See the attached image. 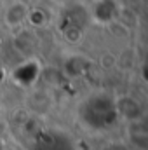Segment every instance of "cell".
<instances>
[{
    "mask_svg": "<svg viewBox=\"0 0 148 150\" xmlns=\"http://www.w3.org/2000/svg\"><path fill=\"white\" fill-rule=\"evenodd\" d=\"M32 25H35V26H44L45 23H47V18H45V12L44 11H40V9H37V11H32V12H28V18H26Z\"/></svg>",
    "mask_w": 148,
    "mask_h": 150,
    "instance_id": "cell-2",
    "label": "cell"
},
{
    "mask_svg": "<svg viewBox=\"0 0 148 150\" xmlns=\"http://www.w3.org/2000/svg\"><path fill=\"white\" fill-rule=\"evenodd\" d=\"M54 2H58V4H63V2H65V0H54Z\"/></svg>",
    "mask_w": 148,
    "mask_h": 150,
    "instance_id": "cell-3",
    "label": "cell"
},
{
    "mask_svg": "<svg viewBox=\"0 0 148 150\" xmlns=\"http://www.w3.org/2000/svg\"><path fill=\"white\" fill-rule=\"evenodd\" d=\"M28 12L30 11H28V7L23 2H14V4H11L7 7L5 16H4V21H5V25L9 28H19L26 21Z\"/></svg>",
    "mask_w": 148,
    "mask_h": 150,
    "instance_id": "cell-1",
    "label": "cell"
}]
</instances>
